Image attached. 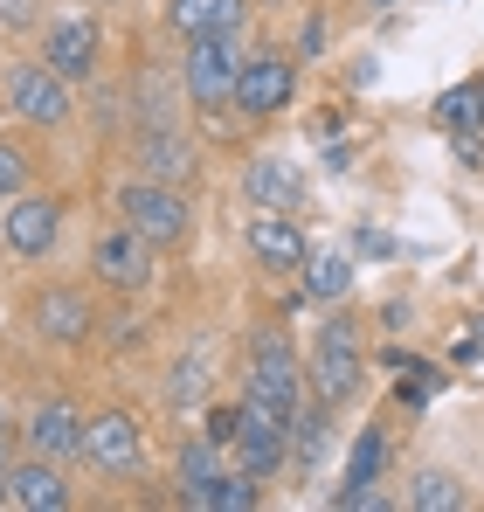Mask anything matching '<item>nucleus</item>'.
Returning a JSON list of instances; mask_svg holds the SVG:
<instances>
[{"label": "nucleus", "instance_id": "8", "mask_svg": "<svg viewBox=\"0 0 484 512\" xmlns=\"http://www.w3.org/2000/svg\"><path fill=\"white\" fill-rule=\"evenodd\" d=\"M97 56H104V28L90 14H49L42 21V63L63 70L70 84H83L97 70Z\"/></svg>", "mask_w": 484, "mask_h": 512}, {"label": "nucleus", "instance_id": "30", "mask_svg": "<svg viewBox=\"0 0 484 512\" xmlns=\"http://www.w3.org/2000/svg\"><path fill=\"white\" fill-rule=\"evenodd\" d=\"M0 457H7V409H0Z\"/></svg>", "mask_w": 484, "mask_h": 512}, {"label": "nucleus", "instance_id": "28", "mask_svg": "<svg viewBox=\"0 0 484 512\" xmlns=\"http://www.w3.org/2000/svg\"><path fill=\"white\" fill-rule=\"evenodd\" d=\"M208 436L229 450V436H236V409H215V416H208Z\"/></svg>", "mask_w": 484, "mask_h": 512}, {"label": "nucleus", "instance_id": "4", "mask_svg": "<svg viewBox=\"0 0 484 512\" xmlns=\"http://www.w3.org/2000/svg\"><path fill=\"white\" fill-rule=\"evenodd\" d=\"M118 222H132L153 250H180L187 243V194L166 187V180H125L118 187Z\"/></svg>", "mask_w": 484, "mask_h": 512}, {"label": "nucleus", "instance_id": "3", "mask_svg": "<svg viewBox=\"0 0 484 512\" xmlns=\"http://www.w3.org/2000/svg\"><path fill=\"white\" fill-rule=\"evenodd\" d=\"M0 97H7V111H14L21 125H35V132H56V125L77 111V97H70V77H63V70H49L42 56H35V63H7V77H0Z\"/></svg>", "mask_w": 484, "mask_h": 512}, {"label": "nucleus", "instance_id": "11", "mask_svg": "<svg viewBox=\"0 0 484 512\" xmlns=\"http://www.w3.org/2000/svg\"><path fill=\"white\" fill-rule=\"evenodd\" d=\"M229 450H236L242 471L270 478V471H284V457H291V423H277V416L256 409V402H236V436H229Z\"/></svg>", "mask_w": 484, "mask_h": 512}, {"label": "nucleus", "instance_id": "25", "mask_svg": "<svg viewBox=\"0 0 484 512\" xmlns=\"http://www.w3.org/2000/svg\"><path fill=\"white\" fill-rule=\"evenodd\" d=\"M436 125H443V132H471V125H484V111H478V90H471V84L443 90V97H436Z\"/></svg>", "mask_w": 484, "mask_h": 512}, {"label": "nucleus", "instance_id": "7", "mask_svg": "<svg viewBox=\"0 0 484 512\" xmlns=\"http://www.w3.org/2000/svg\"><path fill=\"white\" fill-rule=\"evenodd\" d=\"M360 374H367V360H360V346H353V326L332 319L319 333V346H312V395L339 409V402L360 395Z\"/></svg>", "mask_w": 484, "mask_h": 512}, {"label": "nucleus", "instance_id": "13", "mask_svg": "<svg viewBox=\"0 0 484 512\" xmlns=\"http://www.w3.org/2000/svg\"><path fill=\"white\" fill-rule=\"evenodd\" d=\"M70 478H63V464L56 457H21V464H7V506L21 512H70Z\"/></svg>", "mask_w": 484, "mask_h": 512}, {"label": "nucleus", "instance_id": "9", "mask_svg": "<svg viewBox=\"0 0 484 512\" xmlns=\"http://www.w3.org/2000/svg\"><path fill=\"white\" fill-rule=\"evenodd\" d=\"M153 256H160V250H153L132 222H118V229L97 236L90 270H97V284H111V291H146V284H153Z\"/></svg>", "mask_w": 484, "mask_h": 512}, {"label": "nucleus", "instance_id": "27", "mask_svg": "<svg viewBox=\"0 0 484 512\" xmlns=\"http://www.w3.org/2000/svg\"><path fill=\"white\" fill-rule=\"evenodd\" d=\"M21 187H28V153L0 139V201H7V194H21Z\"/></svg>", "mask_w": 484, "mask_h": 512}, {"label": "nucleus", "instance_id": "32", "mask_svg": "<svg viewBox=\"0 0 484 512\" xmlns=\"http://www.w3.org/2000/svg\"><path fill=\"white\" fill-rule=\"evenodd\" d=\"M0 499H7V457H0Z\"/></svg>", "mask_w": 484, "mask_h": 512}, {"label": "nucleus", "instance_id": "2", "mask_svg": "<svg viewBox=\"0 0 484 512\" xmlns=\"http://www.w3.org/2000/svg\"><path fill=\"white\" fill-rule=\"evenodd\" d=\"M242 77V28H208V35H187V63H180V84L201 111H222L236 97Z\"/></svg>", "mask_w": 484, "mask_h": 512}, {"label": "nucleus", "instance_id": "26", "mask_svg": "<svg viewBox=\"0 0 484 512\" xmlns=\"http://www.w3.org/2000/svg\"><path fill=\"white\" fill-rule=\"evenodd\" d=\"M49 14H42V0H0V35H28V28H42Z\"/></svg>", "mask_w": 484, "mask_h": 512}, {"label": "nucleus", "instance_id": "5", "mask_svg": "<svg viewBox=\"0 0 484 512\" xmlns=\"http://www.w3.org/2000/svg\"><path fill=\"white\" fill-rule=\"evenodd\" d=\"M63 243V201L56 194H7L0 208V250L21 256V263H42V256Z\"/></svg>", "mask_w": 484, "mask_h": 512}, {"label": "nucleus", "instance_id": "14", "mask_svg": "<svg viewBox=\"0 0 484 512\" xmlns=\"http://www.w3.org/2000/svg\"><path fill=\"white\" fill-rule=\"evenodd\" d=\"M249 256H256L263 270H277V277H305L312 243H305V229H298L291 215H256V222H249Z\"/></svg>", "mask_w": 484, "mask_h": 512}, {"label": "nucleus", "instance_id": "18", "mask_svg": "<svg viewBox=\"0 0 484 512\" xmlns=\"http://www.w3.org/2000/svg\"><path fill=\"white\" fill-rule=\"evenodd\" d=\"M249 0H166V35H208V28H242Z\"/></svg>", "mask_w": 484, "mask_h": 512}, {"label": "nucleus", "instance_id": "23", "mask_svg": "<svg viewBox=\"0 0 484 512\" xmlns=\"http://www.w3.org/2000/svg\"><path fill=\"white\" fill-rule=\"evenodd\" d=\"M305 291H312V298H346V291H353V256L346 250L312 256V263H305Z\"/></svg>", "mask_w": 484, "mask_h": 512}, {"label": "nucleus", "instance_id": "17", "mask_svg": "<svg viewBox=\"0 0 484 512\" xmlns=\"http://www.w3.org/2000/svg\"><path fill=\"white\" fill-rule=\"evenodd\" d=\"M139 167H146V180L180 187V180H194V146H187L173 125H146V132H139Z\"/></svg>", "mask_w": 484, "mask_h": 512}, {"label": "nucleus", "instance_id": "33", "mask_svg": "<svg viewBox=\"0 0 484 512\" xmlns=\"http://www.w3.org/2000/svg\"><path fill=\"white\" fill-rule=\"evenodd\" d=\"M367 7H395V0H367Z\"/></svg>", "mask_w": 484, "mask_h": 512}, {"label": "nucleus", "instance_id": "20", "mask_svg": "<svg viewBox=\"0 0 484 512\" xmlns=\"http://www.w3.org/2000/svg\"><path fill=\"white\" fill-rule=\"evenodd\" d=\"M408 506L415 512H457L464 506V485H457V471H415V485H408Z\"/></svg>", "mask_w": 484, "mask_h": 512}, {"label": "nucleus", "instance_id": "31", "mask_svg": "<svg viewBox=\"0 0 484 512\" xmlns=\"http://www.w3.org/2000/svg\"><path fill=\"white\" fill-rule=\"evenodd\" d=\"M471 90H478V111H484V77H471Z\"/></svg>", "mask_w": 484, "mask_h": 512}, {"label": "nucleus", "instance_id": "10", "mask_svg": "<svg viewBox=\"0 0 484 512\" xmlns=\"http://www.w3.org/2000/svg\"><path fill=\"white\" fill-rule=\"evenodd\" d=\"M291 97H298V63L291 56H242L236 97H229L242 118H277Z\"/></svg>", "mask_w": 484, "mask_h": 512}, {"label": "nucleus", "instance_id": "6", "mask_svg": "<svg viewBox=\"0 0 484 512\" xmlns=\"http://www.w3.org/2000/svg\"><path fill=\"white\" fill-rule=\"evenodd\" d=\"M83 457H90L104 478H139V464H146V429H139V416H125V409L90 416V429H83Z\"/></svg>", "mask_w": 484, "mask_h": 512}, {"label": "nucleus", "instance_id": "16", "mask_svg": "<svg viewBox=\"0 0 484 512\" xmlns=\"http://www.w3.org/2000/svg\"><path fill=\"white\" fill-rule=\"evenodd\" d=\"M83 429H90V416H77L70 402H42L35 416H28V450L35 457H56V464H70V457H83Z\"/></svg>", "mask_w": 484, "mask_h": 512}, {"label": "nucleus", "instance_id": "29", "mask_svg": "<svg viewBox=\"0 0 484 512\" xmlns=\"http://www.w3.org/2000/svg\"><path fill=\"white\" fill-rule=\"evenodd\" d=\"M298 56H325V21H319V14L305 21V42H298Z\"/></svg>", "mask_w": 484, "mask_h": 512}, {"label": "nucleus", "instance_id": "19", "mask_svg": "<svg viewBox=\"0 0 484 512\" xmlns=\"http://www.w3.org/2000/svg\"><path fill=\"white\" fill-rule=\"evenodd\" d=\"M256 485H263V478H256V471H215V478H208V485H194V492H187V506H215V512H249L256 506V499H263V492H256Z\"/></svg>", "mask_w": 484, "mask_h": 512}, {"label": "nucleus", "instance_id": "22", "mask_svg": "<svg viewBox=\"0 0 484 512\" xmlns=\"http://www.w3.org/2000/svg\"><path fill=\"white\" fill-rule=\"evenodd\" d=\"M215 450H222L215 436H187V443H180V457H173V478H180V499H187L194 485H208V478L222 471V464H215Z\"/></svg>", "mask_w": 484, "mask_h": 512}, {"label": "nucleus", "instance_id": "15", "mask_svg": "<svg viewBox=\"0 0 484 512\" xmlns=\"http://www.w3.org/2000/svg\"><path fill=\"white\" fill-rule=\"evenodd\" d=\"M242 201L263 208V215H291V208H305V173L291 167V160H277V153H263L242 173Z\"/></svg>", "mask_w": 484, "mask_h": 512}, {"label": "nucleus", "instance_id": "1", "mask_svg": "<svg viewBox=\"0 0 484 512\" xmlns=\"http://www.w3.org/2000/svg\"><path fill=\"white\" fill-rule=\"evenodd\" d=\"M305 395V374H298V353L291 340L277 333V326H263L256 340H249V388H242V402H256V409H270L277 423H298V402Z\"/></svg>", "mask_w": 484, "mask_h": 512}, {"label": "nucleus", "instance_id": "12", "mask_svg": "<svg viewBox=\"0 0 484 512\" xmlns=\"http://www.w3.org/2000/svg\"><path fill=\"white\" fill-rule=\"evenodd\" d=\"M28 319H35V333L49 346H83L97 333V312H90V298H83L77 284H49V291H35L28 298Z\"/></svg>", "mask_w": 484, "mask_h": 512}, {"label": "nucleus", "instance_id": "21", "mask_svg": "<svg viewBox=\"0 0 484 512\" xmlns=\"http://www.w3.org/2000/svg\"><path fill=\"white\" fill-rule=\"evenodd\" d=\"M325 436H332V402L312 395V409H298V423H291V457H298V464H319Z\"/></svg>", "mask_w": 484, "mask_h": 512}, {"label": "nucleus", "instance_id": "24", "mask_svg": "<svg viewBox=\"0 0 484 512\" xmlns=\"http://www.w3.org/2000/svg\"><path fill=\"white\" fill-rule=\"evenodd\" d=\"M381 457H388V436L381 429H360V443H353V464H346V492H367L374 478H381Z\"/></svg>", "mask_w": 484, "mask_h": 512}]
</instances>
